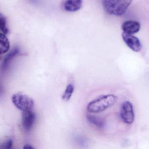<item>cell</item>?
<instances>
[{"label":"cell","mask_w":149,"mask_h":149,"mask_svg":"<svg viewBox=\"0 0 149 149\" xmlns=\"http://www.w3.org/2000/svg\"><path fill=\"white\" fill-rule=\"evenodd\" d=\"M24 149H33L34 148L31 146V145H29V144H27V145H25L24 147Z\"/></svg>","instance_id":"obj_15"},{"label":"cell","mask_w":149,"mask_h":149,"mask_svg":"<svg viewBox=\"0 0 149 149\" xmlns=\"http://www.w3.org/2000/svg\"><path fill=\"white\" fill-rule=\"evenodd\" d=\"M82 5V0H66L64 4L65 10L69 12L79 10Z\"/></svg>","instance_id":"obj_8"},{"label":"cell","mask_w":149,"mask_h":149,"mask_svg":"<svg viewBox=\"0 0 149 149\" xmlns=\"http://www.w3.org/2000/svg\"><path fill=\"white\" fill-rule=\"evenodd\" d=\"M74 91V86L72 84H69L66 87L65 91L62 96V99L64 101H68L71 98Z\"/></svg>","instance_id":"obj_12"},{"label":"cell","mask_w":149,"mask_h":149,"mask_svg":"<svg viewBox=\"0 0 149 149\" xmlns=\"http://www.w3.org/2000/svg\"><path fill=\"white\" fill-rule=\"evenodd\" d=\"M12 101L15 106L22 112L32 110L35 105L34 101L31 98L21 93L13 95Z\"/></svg>","instance_id":"obj_3"},{"label":"cell","mask_w":149,"mask_h":149,"mask_svg":"<svg viewBox=\"0 0 149 149\" xmlns=\"http://www.w3.org/2000/svg\"><path fill=\"white\" fill-rule=\"evenodd\" d=\"M36 120V115L32 111L23 112L22 114V125L26 132H29L32 128Z\"/></svg>","instance_id":"obj_6"},{"label":"cell","mask_w":149,"mask_h":149,"mask_svg":"<svg viewBox=\"0 0 149 149\" xmlns=\"http://www.w3.org/2000/svg\"><path fill=\"white\" fill-rule=\"evenodd\" d=\"M88 121L93 126L98 128H103L105 127V121L102 118L92 114H88L86 116Z\"/></svg>","instance_id":"obj_9"},{"label":"cell","mask_w":149,"mask_h":149,"mask_svg":"<svg viewBox=\"0 0 149 149\" xmlns=\"http://www.w3.org/2000/svg\"><path fill=\"white\" fill-rule=\"evenodd\" d=\"M116 100L117 97L113 94L102 95L90 101L88 104L87 110L90 113H98L113 106Z\"/></svg>","instance_id":"obj_1"},{"label":"cell","mask_w":149,"mask_h":149,"mask_svg":"<svg viewBox=\"0 0 149 149\" xmlns=\"http://www.w3.org/2000/svg\"><path fill=\"white\" fill-rule=\"evenodd\" d=\"M123 38L127 45L134 52H139L142 48V45L140 40L136 37L131 34L122 33Z\"/></svg>","instance_id":"obj_5"},{"label":"cell","mask_w":149,"mask_h":149,"mask_svg":"<svg viewBox=\"0 0 149 149\" xmlns=\"http://www.w3.org/2000/svg\"><path fill=\"white\" fill-rule=\"evenodd\" d=\"M141 24L137 21L128 20L123 23L122 29L123 32L128 34H134L140 31Z\"/></svg>","instance_id":"obj_7"},{"label":"cell","mask_w":149,"mask_h":149,"mask_svg":"<svg viewBox=\"0 0 149 149\" xmlns=\"http://www.w3.org/2000/svg\"><path fill=\"white\" fill-rule=\"evenodd\" d=\"M0 31L5 35L8 32V29L7 27L6 17L1 13H0Z\"/></svg>","instance_id":"obj_13"},{"label":"cell","mask_w":149,"mask_h":149,"mask_svg":"<svg viewBox=\"0 0 149 149\" xmlns=\"http://www.w3.org/2000/svg\"><path fill=\"white\" fill-rule=\"evenodd\" d=\"M19 52V49L17 48H15L13 50H11V51L9 53H8V55L6 56L4 60H3V62L2 65V67L3 69L8 66L10 61L17 55L18 54Z\"/></svg>","instance_id":"obj_11"},{"label":"cell","mask_w":149,"mask_h":149,"mask_svg":"<svg viewBox=\"0 0 149 149\" xmlns=\"http://www.w3.org/2000/svg\"><path fill=\"white\" fill-rule=\"evenodd\" d=\"M12 144H13V143H12V141L11 140H10L9 141H8L6 143V149H10L11 148V147L12 146Z\"/></svg>","instance_id":"obj_14"},{"label":"cell","mask_w":149,"mask_h":149,"mask_svg":"<svg viewBox=\"0 0 149 149\" xmlns=\"http://www.w3.org/2000/svg\"><path fill=\"white\" fill-rule=\"evenodd\" d=\"M120 115L121 119L124 123L131 124L134 120V113L133 105L129 101H125L121 106Z\"/></svg>","instance_id":"obj_4"},{"label":"cell","mask_w":149,"mask_h":149,"mask_svg":"<svg viewBox=\"0 0 149 149\" xmlns=\"http://www.w3.org/2000/svg\"><path fill=\"white\" fill-rule=\"evenodd\" d=\"M133 0H102L103 8L107 14L120 16L126 12Z\"/></svg>","instance_id":"obj_2"},{"label":"cell","mask_w":149,"mask_h":149,"mask_svg":"<svg viewBox=\"0 0 149 149\" xmlns=\"http://www.w3.org/2000/svg\"><path fill=\"white\" fill-rule=\"evenodd\" d=\"M9 49L10 43L8 38L5 34L0 32V56L8 52Z\"/></svg>","instance_id":"obj_10"}]
</instances>
